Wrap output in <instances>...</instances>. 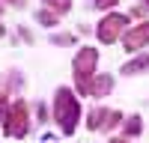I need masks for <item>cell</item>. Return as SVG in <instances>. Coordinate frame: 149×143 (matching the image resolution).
Masks as SVG:
<instances>
[{"instance_id": "7", "label": "cell", "mask_w": 149, "mask_h": 143, "mask_svg": "<svg viewBox=\"0 0 149 143\" xmlns=\"http://www.w3.org/2000/svg\"><path fill=\"white\" fill-rule=\"evenodd\" d=\"M107 113H110V110H104V107H95V110H90V116H86V128H90V131H102Z\"/></svg>"}, {"instance_id": "18", "label": "cell", "mask_w": 149, "mask_h": 143, "mask_svg": "<svg viewBox=\"0 0 149 143\" xmlns=\"http://www.w3.org/2000/svg\"><path fill=\"white\" fill-rule=\"evenodd\" d=\"M110 143H125V137H113V140H110Z\"/></svg>"}, {"instance_id": "4", "label": "cell", "mask_w": 149, "mask_h": 143, "mask_svg": "<svg viewBox=\"0 0 149 143\" xmlns=\"http://www.w3.org/2000/svg\"><path fill=\"white\" fill-rule=\"evenodd\" d=\"M98 66V51L95 48H81L72 60V69H74V78H84V81H93V72Z\"/></svg>"}, {"instance_id": "12", "label": "cell", "mask_w": 149, "mask_h": 143, "mask_svg": "<svg viewBox=\"0 0 149 143\" xmlns=\"http://www.w3.org/2000/svg\"><path fill=\"white\" fill-rule=\"evenodd\" d=\"M122 119H125V116H122L119 110H110V113H107V119H104V125H102V131H110V128H116V125L122 122Z\"/></svg>"}, {"instance_id": "2", "label": "cell", "mask_w": 149, "mask_h": 143, "mask_svg": "<svg viewBox=\"0 0 149 143\" xmlns=\"http://www.w3.org/2000/svg\"><path fill=\"white\" fill-rule=\"evenodd\" d=\"M3 131L9 137H27L30 131V113H27V104L24 101H12L9 110L3 116Z\"/></svg>"}, {"instance_id": "8", "label": "cell", "mask_w": 149, "mask_h": 143, "mask_svg": "<svg viewBox=\"0 0 149 143\" xmlns=\"http://www.w3.org/2000/svg\"><path fill=\"white\" fill-rule=\"evenodd\" d=\"M146 69H149V54H140L137 60H131V63L122 66V72H125V75H137V72H146Z\"/></svg>"}, {"instance_id": "15", "label": "cell", "mask_w": 149, "mask_h": 143, "mask_svg": "<svg viewBox=\"0 0 149 143\" xmlns=\"http://www.w3.org/2000/svg\"><path fill=\"white\" fill-rule=\"evenodd\" d=\"M6 110H9V101H6V92L0 90V119L6 116Z\"/></svg>"}, {"instance_id": "6", "label": "cell", "mask_w": 149, "mask_h": 143, "mask_svg": "<svg viewBox=\"0 0 149 143\" xmlns=\"http://www.w3.org/2000/svg\"><path fill=\"white\" fill-rule=\"evenodd\" d=\"M110 90H113V75H95L90 81V95H95V99L110 95Z\"/></svg>"}, {"instance_id": "21", "label": "cell", "mask_w": 149, "mask_h": 143, "mask_svg": "<svg viewBox=\"0 0 149 143\" xmlns=\"http://www.w3.org/2000/svg\"><path fill=\"white\" fill-rule=\"evenodd\" d=\"M0 36H3V27H0Z\"/></svg>"}, {"instance_id": "5", "label": "cell", "mask_w": 149, "mask_h": 143, "mask_svg": "<svg viewBox=\"0 0 149 143\" xmlns=\"http://www.w3.org/2000/svg\"><path fill=\"white\" fill-rule=\"evenodd\" d=\"M122 45H125V51H137V48H146L149 45V21L137 24V27H131L122 33Z\"/></svg>"}, {"instance_id": "13", "label": "cell", "mask_w": 149, "mask_h": 143, "mask_svg": "<svg viewBox=\"0 0 149 143\" xmlns=\"http://www.w3.org/2000/svg\"><path fill=\"white\" fill-rule=\"evenodd\" d=\"M51 42H54V45H72V42H74V36H72V33H54V36H51Z\"/></svg>"}, {"instance_id": "11", "label": "cell", "mask_w": 149, "mask_h": 143, "mask_svg": "<svg viewBox=\"0 0 149 143\" xmlns=\"http://www.w3.org/2000/svg\"><path fill=\"white\" fill-rule=\"evenodd\" d=\"M36 21H39L42 27H54V24H57V15H54L51 9H39V12H36Z\"/></svg>"}, {"instance_id": "20", "label": "cell", "mask_w": 149, "mask_h": 143, "mask_svg": "<svg viewBox=\"0 0 149 143\" xmlns=\"http://www.w3.org/2000/svg\"><path fill=\"white\" fill-rule=\"evenodd\" d=\"M0 12H3V3H0Z\"/></svg>"}, {"instance_id": "9", "label": "cell", "mask_w": 149, "mask_h": 143, "mask_svg": "<svg viewBox=\"0 0 149 143\" xmlns=\"http://www.w3.org/2000/svg\"><path fill=\"white\" fill-rule=\"evenodd\" d=\"M122 131H125V137H137L140 131H143V119H140V116H128V119H122Z\"/></svg>"}, {"instance_id": "10", "label": "cell", "mask_w": 149, "mask_h": 143, "mask_svg": "<svg viewBox=\"0 0 149 143\" xmlns=\"http://www.w3.org/2000/svg\"><path fill=\"white\" fill-rule=\"evenodd\" d=\"M45 9H51L54 15H63L72 9V0H45Z\"/></svg>"}, {"instance_id": "3", "label": "cell", "mask_w": 149, "mask_h": 143, "mask_svg": "<svg viewBox=\"0 0 149 143\" xmlns=\"http://www.w3.org/2000/svg\"><path fill=\"white\" fill-rule=\"evenodd\" d=\"M128 30V18L125 15H119V12H113V15H104L102 24H98V42H104V45H113L116 39H122V33Z\"/></svg>"}, {"instance_id": "1", "label": "cell", "mask_w": 149, "mask_h": 143, "mask_svg": "<svg viewBox=\"0 0 149 143\" xmlns=\"http://www.w3.org/2000/svg\"><path fill=\"white\" fill-rule=\"evenodd\" d=\"M54 119H57L63 134H74L78 119H81V107H78V95L66 87H60L54 95Z\"/></svg>"}, {"instance_id": "17", "label": "cell", "mask_w": 149, "mask_h": 143, "mask_svg": "<svg viewBox=\"0 0 149 143\" xmlns=\"http://www.w3.org/2000/svg\"><path fill=\"white\" fill-rule=\"evenodd\" d=\"M36 113H39V119H42V122L48 119V110H45V104H39V107H36Z\"/></svg>"}, {"instance_id": "16", "label": "cell", "mask_w": 149, "mask_h": 143, "mask_svg": "<svg viewBox=\"0 0 149 143\" xmlns=\"http://www.w3.org/2000/svg\"><path fill=\"white\" fill-rule=\"evenodd\" d=\"M3 3H9V6H18V9H24V6H27V0H3Z\"/></svg>"}, {"instance_id": "14", "label": "cell", "mask_w": 149, "mask_h": 143, "mask_svg": "<svg viewBox=\"0 0 149 143\" xmlns=\"http://www.w3.org/2000/svg\"><path fill=\"white\" fill-rule=\"evenodd\" d=\"M116 3H119V0H93V6H95V9H113Z\"/></svg>"}, {"instance_id": "19", "label": "cell", "mask_w": 149, "mask_h": 143, "mask_svg": "<svg viewBox=\"0 0 149 143\" xmlns=\"http://www.w3.org/2000/svg\"><path fill=\"white\" fill-rule=\"evenodd\" d=\"M140 6H143V9H146V12H149V0H143V3H140Z\"/></svg>"}]
</instances>
